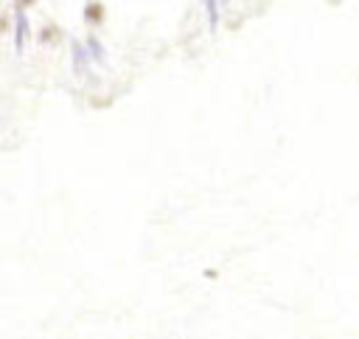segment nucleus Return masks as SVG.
<instances>
[{"label": "nucleus", "instance_id": "1", "mask_svg": "<svg viewBox=\"0 0 359 339\" xmlns=\"http://www.w3.org/2000/svg\"><path fill=\"white\" fill-rule=\"evenodd\" d=\"M14 25H17V50L22 53V48H25V36H28V20H25L22 8H17V14H14Z\"/></svg>", "mask_w": 359, "mask_h": 339}, {"label": "nucleus", "instance_id": "3", "mask_svg": "<svg viewBox=\"0 0 359 339\" xmlns=\"http://www.w3.org/2000/svg\"><path fill=\"white\" fill-rule=\"evenodd\" d=\"M205 8H208L210 28H216V25H219V0H205Z\"/></svg>", "mask_w": 359, "mask_h": 339}, {"label": "nucleus", "instance_id": "4", "mask_svg": "<svg viewBox=\"0 0 359 339\" xmlns=\"http://www.w3.org/2000/svg\"><path fill=\"white\" fill-rule=\"evenodd\" d=\"M14 3H17V8H22V6H31L34 0H14Z\"/></svg>", "mask_w": 359, "mask_h": 339}, {"label": "nucleus", "instance_id": "2", "mask_svg": "<svg viewBox=\"0 0 359 339\" xmlns=\"http://www.w3.org/2000/svg\"><path fill=\"white\" fill-rule=\"evenodd\" d=\"M84 20H87V22H93V25H98V22L104 20V6H101L98 0L87 3V6H84Z\"/></svg>", "mask_w": 359, "mask_h": 339}, {"label": "nucleus", "instance_id": "5", "mask_svg": "<svg viewBox=\"0 0 359 339\" xmlns=\"http://www.w3.org/2000/svg\"><path fill=\"white\" fill-rule=\"evenodd\" d=\"M222 3H227V0H219V6H222Z\"/></svg>", "mask_w": 359, "mask_h": 339}]
</instances>
